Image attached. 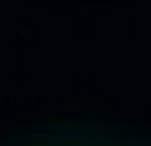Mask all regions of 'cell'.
Here are the masks:
<instances>
[{
    "label": "cell",
    "mask_w": 151,
    "mask_h": 146,
    "mask_svg": "<svg viewBox=\"0 0 151 146\" xmlns=\"http://www.w3.org/2000/svg\"><path fill=\"white\" fill-rule=\"evenodd\" d=\"M0 146H151V129L109 118H45L0 135Z\"/></svg>",
    "instance_id": "6da1fadb"
}]
</instances>
